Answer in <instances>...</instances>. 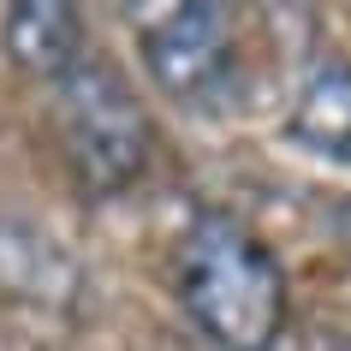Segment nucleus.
Here are the masks:
<instances>
[{"label":"nucleus","mask_w":351,"mask_h":351,"mask_svg":"<svg viewBox=\"0 0 351 351\" xmlns=\"http://www.w3.org/2000/svg\"><path fill=\"white\" fill-rule=\"evenodd\" d=\"M6 54L12 66L42 84H60L77 72L90 48H84V6L77 0H12L6 12Z\"/></svg>","instance_id":"obj_4"},{"label":"nucleus","mask_w":351,"mask_h":351,"mask_svg":"<svg viewBox=\"0 0 351 351\" xmlns=\"http://www.w3.org/2000/svg\"><path fill=\"white\" fill-rule=\"evenodd\" d=\"M179 298L221 351H268L286 328V274L232 215H197L179 239Z\"/></svg>","instance_id":"obj_1"},{"label":"nucleus","mask_w":351,"mask_h":351,"mask_svg":"<svg viewBox=\"0 0 351 351\" xmlns=\"http://www.w3.org/2000/svg\"><path fill=\"white\" fill-rule=\"evenodd\" d=\"M292 137L322 161L351 167V60H315L292 101Z\"/></svg>","instance_id":"obj_5"},{"label":"nucleus","mask_w":351,"mask_h":351,"mask_svg":"<svg viewBox=\"0 0 351 351\" xmlns=\"http://www.w3.org/2000/svg\"><path fill=\"white\" fill-rule=\"evenodd\" d=\"M54 119H60V143L72 155L84 191L108 197V191H125L143 173V161H149V113L108 60L90 54L77 72L60 77L54 84Z\"/></svg>","instance_id":"obj_3"},{"label":"nucleus","mask_w":351,"mask_h":351,"mask_svg":"<svg viewBox=\"0 0 351 351\" xmlns=\"http://www.w3.org/2000/svg\"><path fill=\"white\" fill-rule=\"evenodd\" d=\"M149 77L185 108H221L239 84V19L232 0H125Z\"/></svg>","instance_id":"obj_2"},{"label":"nucleus","mask_w":351,"mask_h":351,"mask_svg":"<svg viewBox=\"0 0 351 351\" xmlns=\"http://www.w3.org/2000/svg\"><path fill=\"white\" fill-rule=\"evenodd\" d=\"M0 286L54 304L72 292V256H60L30 221H0Z\"/></svg>","instance_id":"obj_6"}]
</instances>
